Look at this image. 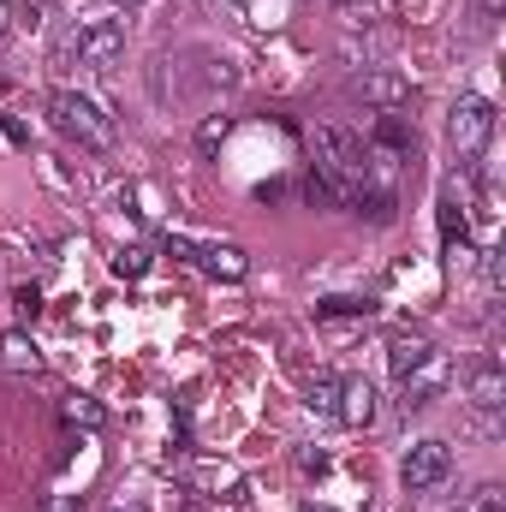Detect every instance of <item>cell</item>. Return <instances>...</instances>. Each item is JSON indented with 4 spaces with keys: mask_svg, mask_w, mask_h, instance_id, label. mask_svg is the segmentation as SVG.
<instances>
[{
    "mask_svg": "<svg viewBox=\"0 0 506 512\" xmlns=\"http://www.w3.org/2000/svg\"><path fill=\"white\" fill-rule=\"evenodd\" d=\"M221 137H227V120H203V131H197V143H203V149H215Z\"/></svg>",
    "mask_w": 506,
    "mask_h": 512,
    "instance_id": "ac0fdd59",
    "label": "cell"
},
{
    "mask_svg": "<svg viewBox=\"0 0 506 512\" xmlns=\"http://www.w3.org/2000/svg\"><path fill=\"white\" fill-rule=\"evenodd\" d=\"M489 137H495V102H483V96H459V102H453V120H447V143H453V155L471 167V161H483Z\"/></svg>",
    "mask_w": 506,
    "mask_h": 512,
    "instance_id": "7a4b0ae2",
    "label": "cell"
},
{
    "mask_svg": "<svg viewBox=\"0 0 506 512\" xmlns=\"http://www.w3.org/2000/svg\"><path fill=\"white\" fill-rule=\"evenodd\" d=\"M423 352H429V340H417V334H393V340H387V370H393V376H405Z\"/></svg>",
    "mask_w": 506,
    "mask_h": 512,
    "instance_id": "7c38bea8",
    "label": "cell"
},
{
    "mask_svg": "<svg viewBox=\"0 0 506 512\" xmlns=\"http://www.w3.org/2000/svg\"><path fill=\"white\" fill-rule=\"evenodd\" d=\"M340 12H352V18H364V12H376V0H334Z\"/></svg>",
    "mask_w": 506,
    "mask_h": 512,
    "instance_id": "ffe728a7",
    "label": "cell"
},
{
    "mask_svg": "<svg viewBox=\"0 0 506 512\" xmlns=\"http://www.w3.org/2000/svg\"><path fill=\"white\" fill-rule=\"evenodd\" d=\"M6 30H12V6L0 0V36H6Z\"/></svg>",
    "mask_w": 506,
    "mask_h": 512,
    "instance_id": "7402d4cb",
    "label": "cell"
},
{
    "mask_svg": "<svg viewBox=\"0 0 506 512\" xmlns=\"http://www.w3.org/2000/svg\"><path fill=\"white\" fill-rule=\"evenodd\" d=\"M483 6H489V12H501V0H483Z\"/></svg>",
    "mask_w": 506,
    "mask_h": 512,
    "instance_id": "603a6c76",
    "label": "cell"
},
{
    "mask_svg": "<svg viewBox=\"0 0 506 512\" xmlns=\"http://www.w3.org/2000/svg\"><path fill=\"white\" fill-rule=\"evenodd\" d=\"M447 382H453V358L429 346V352L399 376V405H405V411H423L429 399H441V387H447Z\"/></svg>",
    "mask_w": 506,
    "mask_h": 512,
    "instance_id": "277c9868",
    "label": "cell"
},
{
    "mask_svg": "<svg viewBox=\"0 0 506 512\" xmlns=\"http://www.w3.org/2000/svg\"><path fill=\"white\" fill-rule=\"evenodd\" d=\"M370 310H376L370 298H328L322 304V316H370Z\"/></svg>",
    "mask_w": 506,
    "mask_h": 512,
    "instance_id": "e0dca14e",
    "label": "cell"
},
{
    "mask_svg": "<svg viewBox=\"0 0 506 512\" xmlns=\"http://www.w3.org/2000/svg\"><path fill=\"white\" fill-rule=\"evenodd\" d=\"M72 48H78V66L114 72V66L126 60V24H120V18H96V24H84V30L72 36Z\"/></svg>",
    "mask_w": 506,
    "mask_h": 512,
    "instance_id": "3957f363",
    "label": "cell"
},
{
    "mask_svg": "<svg viewBox=\"0 0 506 512\" xmlns=\"http://www.w3.org/2000/svg\"><path fill=\"white\" fill-rule=\"evenodd\" d=\"M453 477V447L447 441H417L411 453H405V465H399V483L411 489V495H429V489H441Z\"/></svg>",
    "mask_w": 506,
    "mask_h": 512,
    "instance_id": "5b68a950",
    "label": "cell"
},
{
    "mask_svg": "<svg viewBox=\"0 0 506 512\" xmlns=\"http://www.w3.org/2000/svg\"><path fill=\"white\" fill-rule=\"evenodd\" d=\"M459 512H506V489L501 483H483V489H471V495L459 501Z\"/></svg>",
    "mask_w": 506,
    "mask_h": 512,
    "instance_id": "5bb4252c",
    "label": "cell"
},
{
    "mask_svg": "<svg viewBox=\"0 0 506 512\" xmlns=\"http://www.w3.org/2000/svg\"><path fill=\"white\" fill-rule=\"evenodd\" d=\"M48 114H54V126L66 131V137H78L84 149H114V120H108L90 96L54 90V96H48Z\"/></svg>",
    "mask_w": 506,
    "mask_h": 512,
    "instance_id": "6da1fadb",
    "label": "cell"
},
{
    "mask_svg": "<svg viewBox=\"0 0 506 512\" xmlns=\"http://www.w3.org/2000/svg\"><path fill=\"white\" fill-rule=\"evenodd\" d=\"M0 370H12V376H42V352H36V340H30L24 328H6V334H0Z\"/></svg>",
    "mask_w": 506,
    "mask_h": 512,
    "instance_id": "30bf717a",
    "label": "cell"
},
{
    "mask_svg": "<svg viewBox=\"0 0 506 512\" xmlns=\"http://www.w3.org/2000/svg\"><path fill=\"white\" fill-rule=\"evenodd\" d=\"M167 251L185 256V262H197V268L215 274V280H245V274H251V256L239 251V245H185V239H167Z\"/></svg>",
    "mask_w": 506,
    "mask_h": 512,
    "instance_id": "8992f818",
    "label": "cell"
},
{
    "mask_svg": "<svg viewBox=\"0 0 506 512\" xmlns=\"http://www.w3.org/2000/svg\"><path fill=\"white\" fill-rule=\"evenodd\" d=\"M114 274H120V280H143V274H149V251H143V245H120Z\"/></svg>",
    "mask_w": 506,
    "mask_h": 512,
    "instance_id": "9a60e30c",
    "label": "cell"
},
{
    "mask_svg": "<svg viewBox=\"0 0 506 512\" xmlns=\"http://www.w3.org/2000/svg\"><path fill=\"white\" fill-rule=\"evenodd\" d=\"M114 6H143V0H114Z\"/></svg>",
    "mask_w": 506,
    "mask_h": 512,
    "instance_id": "d4e9b609",
    "label": "cell"
},
{
    "mask_svg": "<svg viewBox=\"0 0 506 512\" xmlns=\"http://www.w3.org/2000/svg\"><path fill=\"white\" fill-rule=\"evenodd\" d=\"M471 405H477V411H501L506 405L501 364H477V370H471Z\"/></svg>",
    "mask_w": 506,
    "mask_h": 512,
    "instance_id": "8fae6325",
    "label": "cell"
},
{
    "mask_svg": "<svg viewBox=\"0 0 506 512\" xmlns=\"http://www.w3.org/2000/svg\"><path fill=\"white\" fill-rule=\"evenodd\" d=\"M334 417H340L346 429H370V423H376V387L364 382V376H340V405H334Z\"/></svg>",
    "mask_w": 506,
    "mask_h": 512,
    "instance_id": "52a82bcc",
    "label": "cell"
},
{
    "mask_svg": "<svg viewBox=\"0 0 506 512\" xmlns=\"http://www.w3.org/2000/svg\"><path fill=\"white\" fill-rule=\"evenodd\" d=\"M441 245L447 251H471V215H465V197H459V185H447L441 191Z\"/></svg>",
    "mask_w": 506,
    "mask_h": 512,
    "instance_id": "9c48e42d",
    "label": "cell"
},
{
    "mask_svg": "<svg viewBox=\"0 0 506 512\" xmlns=\"http://www.w3.org/2000/svg\"><path fill=\"white\" fill-rule=\"evenodd\" d=\"M334 405H340V376H316V382H310V411L334 417Z\"/></svg>",
    "mask_w": 506,
    "mask_h": 512,
    "instance_id": "2e32d148",
    "label": "cell"
},
{
    "mask_svg": "<svg viewBox=\"0 0 506 512\" xmlns=\"http://www.w3.org/2000/svg\"><path fill=\"white\" fill-rule=\"evenodd\" d=\"M48 512H84V501H78V495H54V507Z\"/></svg>",
    "mask_w": 506,
    "mask_h": 512,
    "instance_id": "44dd1931",
    "label": "cell"
},
{
    "mask_svg": "<svg viewBox=\"0 0 506 512\" xmlns=\"http://www.w3.org/2000/svg\"><path fill=\"white\" fill-rule=\"evenodd\" d=\"M108 512H143V507H108Z\"/></svg>",
    "mask_w": 506,
    "mask_h": 512,
    "instance_id": "cb8c5ba5",
    "label": "cell"
},
{
    "mask_svg": "<svg viewBox=\"0 0 506 512\" xmlns=\"http://www.w3.org/2000/svg\"><path fill=\"white\" fill-rule=\"evenodd\" d=\"M358 102H364V108H381V114H393V108L411 102V84H405L399 72H364V78H358Z\"/></svg>",
    "mask_w": 506,
    "mask_h": 512,
    "instance_id": "ba28073f",
    "label": "cell"
},
{
    "mask_svg": "<svg viewBox=\"0 0 506 512\" xmlns=\"http://www.w3.org/2000/svg\"><path fill=\"white\" fill-rule=\"evenodd\" d=\"M60 417H66L72 429H102V423H108V411H102L96 399H84V393H72V399L60 405Z\"/></svg>",
    "mask_w": 506,
    "mask_h": 512,
    "instance_id": "4fadbf2b",
    "label": "cell"
},
{
    "mask_svg": "<svg viewBox=\"0 0 506 512\" xmlns=\"http://www.w3.org/2000/svg\"><path fill=\"white\" fill-rule=\"evenodd\" d=\"M304 512H334V507H304Z\"/></svg>",
    "mask_w": 506,
    "mask_h": 512,
    "instance_id": "484cf974",
    "label": "cell"
},
{
    "mask_svg": "<svg viewBox=\"0 0 506 512\" xmlns=\"http://www.w3.org/2000/svg\"><path fill=\"white\" fill-rule=\"evenodd\" d=\"M42 310V292L36 286H18V316H36Z\"/></svg>",
    "mask_w": 506,
    "mask_h": 512,
    "instance_id": "d6986e66",
    "label": "cell"
}]
</instances>
